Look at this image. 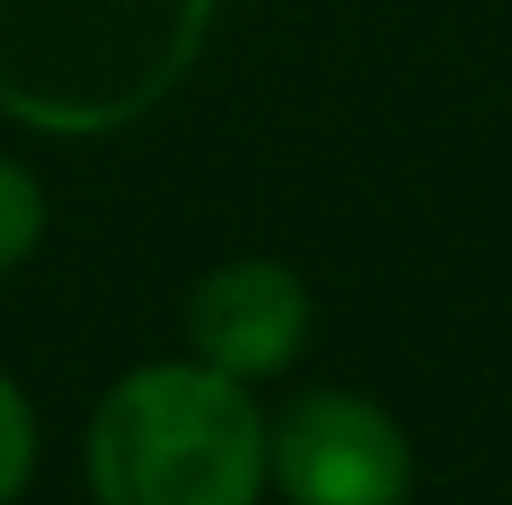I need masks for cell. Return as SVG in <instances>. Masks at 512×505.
Returning a JSON list of instances; mask_svg holds the SVG:
<instances>
[{
    "instance_id": "obj_3",
    "label": "cell",
    "mask_w": 512,
    "mask_h": 505,
    "mask_svg": "<svg viewBox=\"0 0 512 505\" xmlns=\"http://www.w3.org/2000/svg\"><path fill=\"white\" fill-rule=\"evenodd\" d=\"M270 485L284 505H409L416 457L374 395L305 388L270 422Z\"/></svg>"
},
{
    "instance_id": "obj_6",
    "label": "cell",
    "mask_w": 512,
    "mask_h": 505,
    "mask_svg": "<svg viewBox=\"0 0 512 505\" xmlns=\"http://www.w3.org/2000/svg\"><path fill=\"white\" fill-rule=\"evenodd\" d=\"M35 478V409L0 367V505H14Z\"/></svg>"
},
{
    "instance_id": "obj_1",
    "label": "cell",
    "mask_w": 512,
    "mask_h": 505,
    "mask_svg": "<svg viewBox=\"0 0 512 505\" xmlns=\"http://www.w3.org/2000/svg\"><path fill=\"white\" fill-rule=\"evenodd\" d=\"M215 0H0V111L49 139H104L187 84Z\"/></svg>"
},
{
    "instance_id": "obj_4",
    "label": "cell",
    "mask_w": 512,
    "mask_h": 505,
    "mask_svg": "<svg viewBox=\"0 0 512 505\" xmlns=\"http://www.w3.org/2000/svg\"><path fill=\"white\" fill-rule=\"evenodd\" d=\"M312 339V291L277 256H229L187 291V346L229 381L284 374Z\"/></svg>"
},
{
    "instance_id": "obj_2",
    "label": "cell",
    "mask_w": 512,
    "mask_h": 505,
    "mask_svg": "<svg viewBox=\"0 0 512 505\" xmlns=\"http://www.w3.org/2000/svg\"><path fill=\"white\" fill-rule=\"evenodd\" d=\"M84 471L97 505H256L270 492V422L243 381L153 360L104 388Z\"/></svg>"
},
{
    "instance_id": "obj_5",
    "label": "cell",
    "mask_w": 512,
    "mask_h": 505,
    "mask_svg": "<svg viewBox=\"0 0 512 505\" xmlns=\"http://www.w3.org/2000/svg\"><path fill=\"white\" fill-rule=\"evenodd\" d=\"M42 229H49V194H42V180L21 167V160L0 153V270L28 263L35 243H42Z\"/></svg>"
}]
</instances>
